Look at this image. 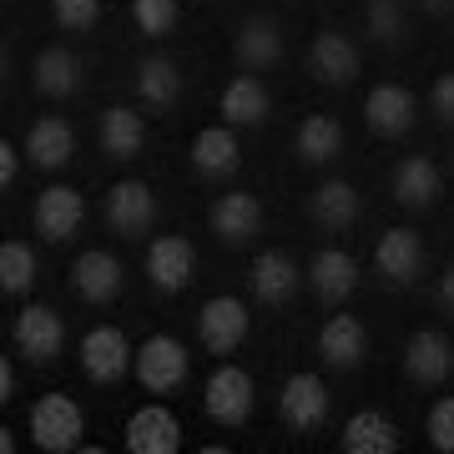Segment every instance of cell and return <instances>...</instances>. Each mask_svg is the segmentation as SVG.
Returning a JSON list of instances; mask_svg holds the SVG:
<instances>
[{
  "label": "cell",
  "instance_id": "6da1fadb",
  "mask_svg": "<svg viewBox=\"0 0 454 454\" xmlns=\"http://www.w3.org/2000/svg\"><path fill=\"white\" fill-rule=\"evenodd\" d=\"M82 404L76 399H66V394H41L31 409V439L41 450L61 454V450H82Z\"/></svg>",
  "mask_w": 454,
  "mask_h": 454
},
{
  "label": "cell",
  "instance_id": "7a4b0ae2",
  "mask_svg": "<svg viewBox=\"0 0 454 454\" xmlns=\"http://www.w3.org/2000/svg\"><path fill=\"white\" fill-rule=\"evenodd\" d=\"M137 379H142V389H152V394L182 389V379H187V348H182L172 333H152V339L142 343V354H137Z\"/></svg>",
  "mask_w": 454,
  "mask_h": 454
},
{
  "label": "cell",
  "instance_id": "3957f363",
  "mask_svg": "<svg viewBox=\"0 0 454 454\" xmlns=\"http://www.w3.org/2000/svg\"><path fill=\"white\" fill-rule=\"evenodd\" d=\"M373 268H379V278L394 283V288L414 283L419 268H424V238L414 227H389V232L379 238V247H373Z\"/></svg>",
  "mask_w": 454,
  "mask_h": 454
},
{
  "label": "cell",
  "instance_id": "277c9868",
  "mask_svg": "<svg viewBox=\"0 0 454 454\" xmlns=\"http://www.w3.org/2000/svg\"><path fill=\"white\" fill-rule=\"evenodd\" d=\"M278 414L298 434L303 429H318L328 419V384L318 373H293L288 384H283V394H278Z\"/></svg>",
  "mask_w": 454,
  "mask_h": 454
},
{
  "label": "cell",
  "instance_id": "5b68a950",
  "mask_svg": "<svg viewBox=\"0 0 454 454\" xmlns=\"http://www.w3.org/2000/svg\"><path fill=\"white\" fill-rule=\"evenodd\" d=\"M197 339H202V348L217 354V358L232 354V348L247 339V309L238 298H207L202 313H197Z\"/></svg>",
  "mask_w": 454,
  "mask_h": 454
},
{
  "label": "cell",
  "instance_id": "8992f818",
  "mask_svg": "<svg viewBox=\"0 0 454 454\" xmlns=\"http://www.w3.org/2000/svg\"><path fill=\"white\" fill-rule=\"evenodd\" d=\"M152 217H157V197H152L146 182L127 177L106 192V223H112L116 238H142L146 227H152Z\"/></svg>",
  "mask_w": 454,
  "mask_h": 454
},
{
  "label": "cell",
  "instance_id": "52a82bcc",
  "mask_svg": "<svg viewBox=\"0 0 454 454\" xmlns=\"http://www.w3.org/2000/svg\"><path fill=\"white\" fill-rule=\"evenodd\" d=\"M35 232L46 238V243H66V238H76L86 223V202L76 187H46V192L35 197Z\"/></svg>",
  "mask_w": 454,
  "mask_h": 454
},
{
  "label": "cell",
  "instance_id": "ba28073f",
  "mask_svg": "<svg viewBox=\"0 0 454 454\" xmlns=\"http://www.w3.org/2000/svg\"><path fill=\"white\" fill-rule=\"evenodd\" d=\"M82 364H86V379H91V384H116V379L127 373V364H131L127 333L112 328V324L91 328V333L82 339Z\"/></svg>",
  "mask_w": 454,
  "mask_h": 454
},
{
  "label": "cell",
  "instance_id": "9c48e42d",
  "mask_svg": "<svg viewBox=\"0 0 454 454\" xmlns=\"http://www.w3.org/2000/svg\"><path fill=\"white\" fill-rule=\"evenodd\" d=\"M127 450L131 454H177L182 450V424L172 409L146 404L127 419Z\"/></svg>",
  "mask_w": 454,
  "mask_h": 454
},
{
  "label": "cell",
  "instance_id": "30bf717a",
  "mask_svg": "<svg viewBox=\"0 0 454 454\" xmlns=\"http://www.w3.org/2000/svg\"><path fill=\"white\" fill-rule=\"evenodd\" d=\"M364 116H369V127L379 131V137H404V131L414 127V116H419V97H414L409 86L384 82L364 97Z\"/></svg>",
  "mask_w": 454,
  "mask_h": 454
},
{
  "label": "cell",
  "instance_id": "8fae6325",
  "mask_svg": "<svg viewBox=\"0 0 454 454\" xmlns=\"http://www.w3.org/2000/svg\"><path fill=\"white\" fill-rule=\"evenodd\" d=\"M404 373L414 379V384H444L454 373V343L444 339V333H434V328H419L414 339L404 343Z\"/></svg>",
  "mask_w": 454,
  "mask_h": 454
},
{
  "label": "cell",
  "instance_id": "7c38bea8",
  "mask_svg": "<svg viewBox=\"0 0 454 454\" xmlns=\"http://www.w3.org/2000/svg\"><path fill=\"white\" fill-rule=\"evenodd\" d=\"M61 339H66L61 313H51L46 303L20 309V318H16V348L31 358V364H51V358L61 354Z\"/></svg>",
  "mask_w": 454,
  "mask_h": 454
},
{
  "label": "cell",
  "instance_id": "4fadbf2b",
  "mask_svg": "<svg viewBox=\"0 0 454 454\" xmlns=\"http://www.w3.org/2000/svg\"><path fill=\"white\" fill-rule=\"evenodd\" d=\"M207 414L217 424H243L247 414H253V379H247L243 369H232V364L212 369V379H207Z\"/></svg>",
  "mask_w": 454,
  "mask_h": 454
},
{
  "label": "cell",
  "instance_id": "5bb4252c",
  "mask_svg": "<svg viewBox=\"0 0 454 454\" xmlns=\"http://www.w3.org/2000/svg\"><path fill=\"white\" fill-rule=\"evenodd\" d=\"M309 66L324 86H348L358 76V46L343 31H318L309 46Z\"/></svg>",
  "mask_w": 454,
  "mask_h": 454
},
{
  "label": "cell",
  "instance_id": "9a60e30c",
  "mask_svg": "<svg viewBox=\"0 0 454 454\" xmlns=\"http://www.w3.org/2000/svg\"><path fill=\"white\" fill-rule=\"evenodd\" d=\"M192 243L187 238H157V243L146 247V278H152V288H162V293H177L192 283Z\"/></svg>",
  "mask_w": 454,
  "mask_h": 454
},
{
  "label": "cell",
  "instance_id": "2e32d148",
  "mask_svg": "<svg viewBox=\"0 0 454 454\" xmlns=\"http://www.w3.org/2000/svg\"><path fill=\"white\" fill-rule=\"evenodd\" d=\"M258 227H262V202L253 192H223L212 202V232L227 247H243Z\"/></svg>",
  "mask_w": 454,
  "mask_h": 454
},
{
  "label": "cell",
  "instance_id": "e0dca14e",
  "mask_svg": "<svg viewBox=\"0 0 454 454\" xmlns=\"http://www.w3.org/2000/svg\"><path fill=\"white\" fill-rule=\"evenodd\" d=\"M309 288H313V298H324V303H343V298L358 288V262L348 258L343 247H324V253H313Z\"/></svg>",
  "mask_w": 454,
  "mask_h": 454
},
{
  "label": "cell",
  "instance_id": "ac0fdd59",
  "mask_svg": "<svg viewBox=\"0 0 454 454\" xmlns=\"http://www.w3.org/2000/svg\"><path fill=\"white\" fill-rule=\"evenodd\" d=\"M71 288L82 293L86 303H112L116 293H121V262L112 253L91 247V253H82V258L71 262Z\"/></svg>",
  "mask_w": 454,
  "mask_h": 454
},
{
  "label": "cell",
  "instance_id": "d6986e66",
  "mask_svg": "<svg viewBox=\"0 0 454 454\" xmlns=\"http://www.w3.org/2000/svg\"><path fill=\"white\" fill-rule=\"evenodd\" d=\"M318 354L333 369H358L364 354H369V333H364V324H358L354 313H333L324 324V333H318Z\"/></svg>",
  "mask_w": 454,
  "mask_h": 454
},
{
  "label": "cell",
  "instance_id": "ffe728a7",
  "mask_svg": "<svg viewBox=\"0 0 454 454\" xmlns=\"http://www.w3.org/2000/svg\"><path fill=\"white\" fill-rule=\"evenodd\" d=\"M71 152H76V131L66 116H41L31 131H26V157H31L41 172H56V167L71 162Z\"/></svg>",
  "mask_w": 454,
  "mask_h": 454
},
{
  "label": "cell",
  "instance_id": "44dd1931",
  "mask_svg": "<svg viewBox=\"0 0 454 454\" xmlns=\"http://www.w3.org/2000/svg\"><path fill=\"white\" fill-rule=\"evenodd\" d=\"M444 192V177L429 157H404L394 167V202L399 207H434Z\"/></svg>",
  "mask_w": 454,
  "mask_h": 454
},
{
  "label": "cell",
  "instance_id": "7402d4cb",
  "mask_svg": "<svg viewBox=\"0 0 454 454\" xmlns=\"http://www.w3.org/2000/svg\"><path fill=\"white\" fill-rule=\"evenodd\" d=\"M232 51H238V61L253 66V71L278 66V61H283V31H278V20H268V16L243 20L238 35H232Z\"/></svg>",
  "mask_w": 454,
  "mask_h": 454
},
{
  "label": "cell",
  "instance_id": "603a6c76",
  "mask_svg": "<svg viewBox=\"0 0 454 454\" xmlns=\"http://www.w3.org/2000/svg\"><path fill=\"white\" fill-rule=\"evenodd\" d=\"M31 82H35V91H41V97L61 101V97H71V91L82 86V61H76L66 46H46L31 61Z\"/></svg>",
  "mask_w": 454,
  "mask_h": 454
},
{
  "label": "cell",
  "instance_id": "cb8c5ba5",
  "mask_svg": "<svg viewBox=\"0 0 454 454\" xmlns=\"http://www.w3.org/2000/svg\"><path fill=\"white\" fill-rule=\"evenodd\" d=\"M293 146H298V162L303 167H324V162H333V157L343 152V127L328 112H313V116H303V127H298Z\"/></svg>",
  "mask_w": 454,
  "mask_h": 454
},
{
  "label": "cell",
  "instance_id": "d4e9b609",
  "mask_svg": "<svg viewBox=\"0 0 454 454\" xmlns=\"http://www.w3.org/2000/svg\"><path fill=\"white\" fill-rule=\"evenodd\" d=\"M238 162H243V146H238L232 127H207V131H197V142H192V167L202 172V177H227V172H238Z\"/></svg>",
  "mask_w": 454,
  "mask_h": 454
},
{
  "label": "cell",
  "instance_id": "484cf974",
  "mask_svg": "<svg viewBox=\"0 0 454 454\" xmlns=\"http://www.w3.org/2000/svg\"><path fill=\"white\" fill-rule=\"evenodd\" d=\"M309 217L318 227H328V232H339V227H348L358 217V192H354V182H318L309 192Z\"/></svg>",
  "mask_w": 454,
  "mask_h": 454
},
{
  "label": "cell",
  "instance_id": "4316f807",
  "mask_svg": "<svg viewBox=\"0 0 454 454\" xmlns=\"http://www.w3.org/2000/svg\"><path fill=\"white\" fill-rule=\"evenodd\" d=\"M343 450L348 454H394L399 450V429L379 409H358L354 419L343 424Z\"/></svg>",
  "mask_w": 454,
  "mask_h": 454
},
{
  "label": "cell",
  "instance_id": "83f0119b",
  "mask_svg": "<svg viewBox=\"0 0 454 454\" xmlns=\"http://www.w3.org/2000/svg\"><path fill=\"white\" fill-rule=\"evenodd\" d=\"M268 116V91L258 76H232L223 86V121L227 127H262Z\"/></svg>",
  "mask_w": 454,
  "mask_h": 454
},
{
  "label": "cell",
  "instance_id": "f1b7e54d",
  "mask_svg": "<svg viewBox=\"0 0 454 454\" xmlns=\"http://www.w3.org/2000/svg\"><path fill=\"white\" fill-rule=\"evenodd\" d=\"M137 91H142L146 106H172V101L182 97V66L172 61V56H142V66H137Z\"/></svg>",
  "mask_w": 454,
  "mask_h": 454
},
{
  "label": "cell",
  "instance_id": "f546056e",
  "mask_svg": "<svg viewBox=\"0 0 454 454\" xmlns=\"http://www.w3.org/2000/svg\"><path fill=\"white\" fill-rule=\"evenodd\" d=\"M101 146L112 152L116 162H127L137 157L146 142V127H142V112H131V106H112V112H101V127H97Z\"/></svg>",
  "mask_w": 454,
  "mask_h": 454
},
{
  "label": "cell",
  "instance_id": "4dcf8cb0",
  "mask_svg": "<svg viewBox=\"0 0 454 454\" xmlns=\"http://www.w3.org/2000/svg\"><path fill=\"white\" fill-rule=\"evenodd\" d=\"M253 293H258L262 303H288L293 293H298V262L288 253H262L253 262Z\"/></svg>",
  "mask_w": 454,
  "mask_h": 454
},
{
  "label": "cell",
  "instance_id": "1f68e13d",
  "mask_svg": "<svg viewBox=\"0 0 454 454\" xmlns=\"http://www.w3.org/2000/svg\"><path fill=\"white\" fill-rule=\"evenodd\" d=\"M31 283H35V253L11 238V243L0 247V288L5 293H26Z\"/></svg>",
  "mask_w": 454,
  "mask_h": 454
},
{
  "label": "cell",
  "instance_id": "d6a6232c",
  "mask_svg": "<svg viewBox=\"0 0 454 454\" xmlns=\"http://www.w3.org/2000/svg\"><path fill=\"white\" fill-rule=\"evenodd\" d=\"M364 31H369L373 41L394 46V41L404 35V5H399V0H364Z\"/></svg>",
  "mask_w": 454,
  "mask_h": 454
},
{
  "label": "cell",
  "instance_id": "836d02e7",
  "mask_svg": "<svg viewBox=\"0 0 454 454\" xmlns=\"http://www.w3.org/2000/svg\"><path fill=\"white\" fill-rule=\"evenodd\" d=\"M131 16H137L142 35H167L177 26V0H131Z\"/></svg>",
  "mask_w": 454,
  "mask_h": 454
},
{
  "label": "cell",
  "instance_id": "e575fe53",
  "mask_svg": "<svg viewBox=\"0 0 454 454\" xmlns=\"http://www.w3.org/2000/svg\"><path fill=\"white\" fill-rule=\"evenodd\" d=\"M51 16L61 31H91L101 16V0H51Z\"/></svg>",
  "mask_w": 454,
  "mask_h": 454
},
{
  "label": "cell",
  "instance_id": "d590c367",
  "mask_svg": "<svg viewBox=\"0 0 454 454\" xmlns=\"http://www.w3.org/2000/svg\"><path fill=\"white\" fill-rule=\"evenodd\" d=\"M429 444L439 454H454V394H444L434 409H429Z\"/></svg>",
  "mask_w": 454,
  "mask_h": 454
},
{
  "label": "cell",
  "instance_id": "8d00e7d4",
  "mask_svg": "<svg viewBox=\"0 0 454 454\" xmlns=\"http://www.w3.org/2000/svg\"><path fill=\"white\" fill-rule=\"evenodd\" d=\"M429 106H434V116L444 121V127H454V71L434 76V86H429Z\"/></svg>",
  "mask_w": 454,
  "mask_h": 454
},
{
  "label": "cell",
  "instance_id": "74e56055",
  "mask_svg": "<svg viewBox=\"0 0 454 454\" xmlns=\"http://www.w3.org/2000/svg\"><path fill=\"white\" fill-rule=\"evenodd\" d=\"M16 182V142H0V187Z\"/></svg>",
  "mask_w": 454,
  "mask_h": 454
},
{
  "label": "cell",
  "instance_id": "f35d334b",
  "mask_svg": "<svg viewBox=\"0 0 454 454\" xmlns=\"http://www.w3.org/2000/svg\"><path fill=\"white\" fill-rule=\"evenodd\" d=\"M434 298H439V309H444V313L454 318V268H450V273H439V288H434Z\"/></svg>",
  "mask_w": 454,
  "mask_h": 454
},
{
  "label": "cell",
  "instance_id": "ab89813d",
  "mask_svg": "<svg viewBox=\"0 0 454 454\" xmlns=\"http://www.w3.org/2000/svg\"><path fill=\"white\" fill-rule=\"evenodd\" d=\"M11 399H16V364L5 358L0 364V404H11Z\"/></svg>",
  "mask_w": 454,
  "mask_h": 454
},
{
  "label": "cell",
  "instance_id": "60d3db41",
  "mask_svg": "<svg viewBox=\"0 0 454 454\" xmlns=\"http://www.w3.org/2000/svg\"><path fill=\"white\" fill-rule=\"evenodd\" d=\"M419 5H424V11H429V16H444V11H450L454 0H419Z\"/></svg>",
  "mask_w": 454,
  "mask_h": 454
}]
</instances>
